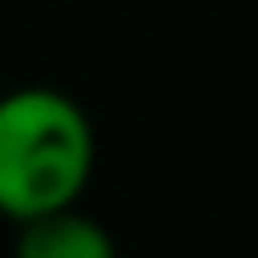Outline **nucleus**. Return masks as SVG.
I'll use <instances>...</instances> for the list:
<instances>
[{
  "instance_id": "f03ea898",
  "label": "nucleus",
  "mask_w": 258,
  "mask_h": 258,
  "mask_svg": "<svg viewBox=\"0 0 258 258\" xmlns=\"http://www.w3.org/2000/svg\"><path fill=\"white\" fill-rule=\"evenodd\" d=\"M14 258H118V249L95 218L68 204V209H50L41 218L18 222Z\"/></svg>"
},
{
  "instance_id": "f257e3e1",
  "label": "nucleus",
  "mask_w": 258,
  "mask_h": 258,
  "mask_svg": "<svg viewBox=\"0 0 258 258\" xmlns=\"http://www.w3.org/2000/svg\"><path fill=\"white\" fill-rule=\"evenodd\" d=\"M95 172V127L54 86L0 95V213L14 222L68 209Z\"/></svg>"
}]
</instances>
